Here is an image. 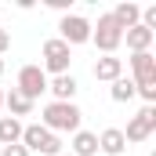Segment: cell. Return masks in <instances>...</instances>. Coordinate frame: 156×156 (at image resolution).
<instances>
[{"label":"cell","instance_id":"cell-1","mask_svg":"<svg viewBox=\"0 0 156 156\" xmlns=\"http://www.w3.org/2000/svg\"><path fill=\"white\" fill-rule=\"evenodd\" d=\"M80 120H83V113L76 109V102H47L44 105V127L51 134H66V131L76 134Z\"/></svg>","mask_w":156,"mask_h":156},{"label":"cell","instance_id":"cell-2","mask_svg":"<svg viewBox=\"0 0 156 156\" xmlns=\"http://www.w3.org/2000/svg\"><path fill=\"white\" fill-rule=\"evenodd\" d=\"M22 145H26V153H40V156H58L62 153V138L51 134L44 123L22 127Z\"/></svg>","mask_w":156,"mask_h":156},{"label":"cell","instance_id":"cell-3","mask_svg":"<svg viewBox=\"0 0 156 156\" xmlns=\"http://www.w3.org/2000/svg\"><path fill=\"white\" fill-rule=\"evenodd\" d=\"M40 58H44V73H55V76H62V73H69V62H73V47L66 44V40L51 37L44 40V47H40Z\"/></svg>","mask_w":156,"mask_h":156},{"label":"cell","instance_id":"cell-4","mask_svg":"<svg viewBox=\"0 0 156 156\" xmlns=\"http://www.w3.org/2000/svg\"><path fill=\"white\" fill-rule=\"evenodd\" d=\"M91 44L102 51V55H113L120 44H123V29L116 26V18L105 11V15H98V26H91Z\"/></svg>","mask_w":156,"mask_h":156},{"label":"cell","instance_id":"cell-5","mask_svg":"<svg viewBox=\"0 0 156 156\" xmlns=\"http://www.w3.org/2000/svg\"><path fill=\"white\" fill-rule=\"evenodd\" d=\"M15 91H18L22 98L37 102L40 94L47 91V73H44L40 66H22V69H18V83H15Z\"/></svg>","mask_w":156,"mask_h":156},{"label":"cell","instance_id":"cell-6","mask_svg":"<svg viewBox=\"0 0 156 156\" xmlns=\"http://www.w3.org/2000/svg\"><path fill=\"white\" fill-rule=\"evenodd\" d=\"M153 131H156V105H142V109L131 116V123H127L123 142H145Z\"/></svg>","mask_w":156,"mask_h":156},{"label":"cell","instance_id":"cell-7","mask_svg":"<svg viewBox=\"0 0 156 156\" xmlns=\"http://www.w3.org/2000/svg\"><path fill=\"white\" fill-rule=\"evenodd\" d=\"M58 33H62L58 40H66L69 47H76V44H87V40H91V22H87L83 15H62Z\"/></svg>","mask_w":156,"mask_h":156},{"label":"cell","instance_id":"cell-8","mask_svg":"<svg viewBox=\"0 0 156 156\" xmlns=\"http://www.w3.org/2000/svg\"><path fill=\"white\" fill-rule=\"evenodd\" d=\"M47 91L55 94V102H73V98H76V91H80V83H76L73 73H62V76L47 80Z\"/></svg>","mask_w":156,"mask_h":156},{"label":"cell","instance_id":"cell-9","mask_svg":"<svg viewBox=\"0 0 156 156\" xmlns=\"http://www.w3.org/2000/svg\"><path fill=\"white\" fill-rule=\"evenodd\" d=\"M123 40H127V51H131V55H142V51L153 47L156 33H153V29H145V26H131V29L123 33Z\"/></svg>","mask_w":156,"mask_h":156},{"label":"cell","instance_id":"cell-10","mask_svg":"<svg viewBox=\"0 0 156 156\" xmlns=\"http://www.w3.org/2000/svg\"><path fill=\"white\" fill-rule=\"evenodd\" d=\"M123 76V58L116 55H102L98 62H94V80H105V83H113V80Z\"/></svg>","mask_w":156,"mask_h":156},{"label":"cell","instance_id":"cell-11","mask_svg":"<svg viewBox=\"0 0 156 156\" xmlns=\"http://www.w3.org/2000/svg\"><path fill=\"white\" fill-rule=\"evenodd\" d=\"M109 15L116 18V26L123 29V33H127L131 26H138V22H142V7H138V4H131V0H123V4H116V7H113Z\"/></svg>","mask_w":156,"mask_h":156},{"label":"cell","instance_id":"cell-12","mask_svg":"<svg viewBox=\"0 0 156 156\" xmlns=\"http://www.w3.org/2000/svg\"><path fill=\"white\" fill-rule=\"evenodd\" d=\"M98 149L105 156H120L123 149H127V142H123V131L120 127H105L102 134H98Z\"/></svg>","mask_w":156,"mask_h":156},{"label":"cell","instance_id":"cell-13","mask_svg":"<svg viewBox=\"0 0 156 156\" xmlns=\"http://www.w3.org/2000/svg\"><path fill=\"white\" fill-rule=\"evenodd\" d=\"M69 149H73V156H94L98 153V134H91V131L80 127L76 134H73V145Z\"/></svg>","mask_w":156,"mask_h":156},{"label":"cell","instance_id":"cell-14","mask_svg":"<svg viewBox=\"0 0 156 156\" xmlns=\"http://www.w3.org/2000/svg\"><path fill=\"white\" fill-rule=\"evenodd\" d=\"M4 105H7V113H11L15 120H18V116H29V113H33V102H29V98H22L15 87L4 94Z\"/></svg>","mask_w":156,"mask_h":156},{"label":"cell","instance_id":"cell-15","mask_svg":"<svg viewBox=\"0 0 156 156\" xmlns=\"http://www.w3.org/2000/svg\"><path fill=\"white\" fill-rule=\"evenodd\" d=\"M15 142H22V120L0 116V145H15Z\"/></svg>","mask_w":156,"mask_h":156},{"label":"cell","instance_id":"cell-16","mask_svg":"<svg viewBox=\"0 0 156 156\" xmlns=\"http://www.w3.org/2000/svg\"><path fill=\"white\" fill-rule=\"evenodd\" d=\"M134 94H138V91H134V80H131V76L113 80V87H109V98H113V102H120V105H123V102H131Z\"/></svg>","mask_w":156,"mask_h":156},{"label":"cell","instance_id":"cell-17","mask_svg":"<svg viewBox=\"0 0 156 156\" xmlns=\"http://www.w3.org/2000/svg\"><path fill=\"white\" fill-rule=\"evenodd\" d=\"M138 26H145V29H153V33H156V4L142 7V22H138Z\"/></svg>","mask_w":156,"mask_h":156},{"label":"cell","instance_id":"cell-18","mask_svg":"<svg viewBox=\"0 0 156 156\" xmlns=\"http://www.w3.org/2000/svg\"><path fill=\"white\" fill-rule=\"evenodd\" d=\"M0 156H29V153L22 142H15V145H0Z\"/></svg>","mask_w":156,"mask_h":156},{"label":"cell","instance_id":"cell-19","mask_svg":"<svg viewBox=\"0 0 156 156\" xmlns=\"http://www.w3.org/2000/svg\"><path fill=\"white\" fill-rule=\"evenodd\" d=\"M47 7H55V11H62V15H69L73 0H47Z\"/></svg>","mask_w":156,"mask_h":156},{"label":"cell","instance_id":"cell-20","mask_svg":"<svg viewBox=\"0 0 156 156\" xmlns=\"http://www.w3.org/2000/svg\"><path fill=\"white\" fill-rule=\"evenodd\" d=\"M7 47H11V33L0 26V58H4V51H7Z\"/></svg>","mask_w":156,"mask_h":156},{"label":"cell","instance_id":"cell-21","mask_svg":"<svg viewBox=\"0 0 156 156\" xmlns=\"http://www.w3.org/2000/svg\"><path fill=\"white\" fill-rule=\"evenodd\" d=\"M0 76H4V58H0Z\"/></svg>","mask_w":156,"mask_h":156},{"label":"cell","instance_id":"cell-22","mask_svg":"<svg viewBox=\"0 0 156 156\" xmlns=\"http://www.w3.org/2000/svg\"><path fill=\"white\" fill-rule=\"evenodd\" d=\"M0 109H4V91H0Z\"/></svg>","mask_w":156,"mask_h":156},{"label":"cell","instance_id":"cell-23","mask_svg":"<svg viewBox=\"0 0 156 156\" xmlns=\"http://www.w3.org/2000/svg\"><path fill=\"white\" fill-rule=\"evenodd\" d=\"M58 156H73V153H58Z\"/></svg>","mask_w":156,"mask_h":156}]
</instances>
